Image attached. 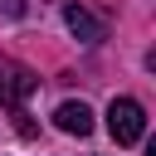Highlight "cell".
<instances>
[{
	"mask_svg": "<svg viewBox=\"0 0 156 156\" xmlns=\"http://www.w3.org/2000/svg\"><path fill=\"white\" fill-rule=\"evenodd\" d=\"M54 122H58V132H68V136H88V132H93V112H88L83 102H58Z\"/></svg>",
	"mask_w": 156,
	"mask_h": 156,
	"instance_id": "cell-4",
	"label": "cell"
},
{
	"mask_svg": "<svg viewBox=\"0 0 156 156\" xmlns=\"http://www.w3.org/2000/svg\"><path fill=\"white\" fill-rule=\"evenodd\" d=\"M63 24H68L83 44H98V39L107 34V29H102V20H98V15H88L83 5H63Z\"/></svg>",
	"mask_w": 156,
	"mask_h": 156,
	"instance_id": "cell-3",
	"label": "cell"
},
{
	"mask_svg": "<svg viewBox=\"0 0 156 156\" xmlns=\"http://www.w3.org/2000/svg\"><path fill=\"white\" fill-rule=\"evenodd\" d=\"M0 10H5L10 20H20V15H24V0H0Z\"/></svg>",
	"mask_w": 156,
	"mask_h": 156,
	"instance_id": "cell-5",
	"label": "cell"
},
{
	"mask_svg": "<svg viewBox=\"0 0 156 156\" xmlns=\"http://www.w3.org/2000/svg\"><path fill=\"white\" fill-rule=\"evenodd\" d=\"M107 132H112L117 146H136V141L146 136V112H141V102H136V98H112V107H107Z\"/></svg>",
	"mask_w": 156,
	"mask_h": 156,
	"instance_id": "cell-1",
	"label": "cell"
},
{
	"mask_svg": "<svg viewBox=\"0 0 156 156\" xmlns=\"http://www.w3.org/2000/svg\"><path fill=\"white\" fill-rule=\"evenodd\" d=\"M34 88H39L34 68H24V63H15V58H0V107L24 112V98H29Z\"/></svg>",
	"mask_w": 156,
	"mask_h": 156,
	"instance_id": "cell-2",
	"label": "cell"
}]
</instances>
